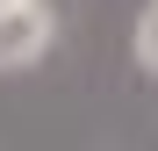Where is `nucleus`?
<instances>
[{
	"instance_id": "nucleus-1",
	"label": "nucleus",
	"mask_w": 158,
	"mask_h": 151,
	"mask_svg": "<svg viewBox=\"0 0 158 151\" xmlns=\"http://www.w3.org/2000/svg\"><path fill=\"white\" fill-rule=\"evenodd\" d=\"M50 50V7L43 0H0V72H22Z\"/></svg>"
},
{
	"instance_id": "nucleus-2",
	"label": "nucleus",
	"mask_w": 158,
	"mask_h": 151,
	"mask_svg": "<svg viewBox=\"0 0 158 151\" xmlns=\"http://www.w3.org/2000/svg\"><path fill=\"white\" fill-rule=\"evenodd\" d=\"M137 65H144V72H158V7L137 22Z\"/></svg>"
}]
</instances>
